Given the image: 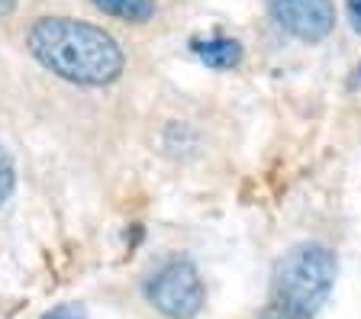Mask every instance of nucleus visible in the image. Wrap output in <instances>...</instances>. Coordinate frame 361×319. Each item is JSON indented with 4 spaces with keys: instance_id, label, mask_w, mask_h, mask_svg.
Here are the masks:
<instances>
[{
    "instance_id": "obj_5",
    "label": "nucleus",
    "mask_w": 361,
    "mask_h": 319,
    "mask_svg": "<svg viewBox=\"0 0 361 319\" xmlns=\"http://www.w3.org/2000/svg\"><path fill=\"white\" fill-rule=\"evenodd\" d=\"M194 52L203 65H210L216 71H233L242 61V46L235 39H203L194 46Z\"/></svg>"
},
{
    "instance_id": "obj_9",
    "label": "nucleus",
    "mask_w": 361,
    "mask_h": 319,
    "mask_svg": "<svg viewBox=\"0 0 361 319\" xmlns=\"http://www.w3.org/2000/svg\"><path fill=\"white\" fill-rule=\"evenodd\" d=\"M345 7H348V20H352L355 32H361V0H345Z\"/></svg>"
},
{
    "instance_id": "obj_1",
    "label": "nucleus",
    "mask_w": 361,
    "mask_h": 319,
    "mask_svg": "<svg viewBox=\"0 0 361 319\" xmlns=\"http://www.w3.org/2000/svg\"><path fill=\"white\" fill-rule=\"evenodd\" d=\"M32 58L52 75L84 87H104L123 75V49L100 26L71 16H42L26 36Z\"/></svg>"
},
{
    "instance_id": "obj_2",
    "label": "nucleus",
    "mask_w": 361,
    "mask_h": 319,
    "mask_svg": "<svg viewBox=\"0 0 361 319\" xmlns=\"http://www.w3.org/2000/svg\"><path fill=\"white\" fill-rule=\"evenodd\" d=\"M336 255L319 242H303L284 251V258L274 265L271 294L274 304L290 319H310L326 304L336 284Z\"/></svg>"
},
{
    "instance_id": "obj_7",
    "label": "nucleus",
    "mask_w": 361,
    "mask_h": 319,
    "mask_svg": "<svg viewBox=\"0 0 361 319\" xmlns=\"http://www.w3.org/2000/svg\"><path fill=\"white\" fill-rule=\"evenodd\" d=\"M13 187H16V168H13L10 152L4 149V142H0V204H7Z\"/></svg>"
},
{
    "instance_id": "obj_6",
    "label": "nucleus",
    "mask_w": 361,
    "mask_h": 319,
    "mask_svg": "<svg viewBox=\"0 0 361 319\" xmlns=\"http://www.w3.org/2000/svg\"><path fill=\"white\" fill-rule=\"evenodd\" d=\"M94 7L123 23H145L155 13V0H94Z\"/></svg>"
},
{
    "instance_id": "obj_11",
    "label": "nucleus",
    "mask_w": 361,
    "mask_h": 319,
    "mask_svg": "<svg viewBox=\"0 0 361 319\" xmlns=\"http://www.w3.org/2000/svg\"><path fill=\"white\" fill-rule=\"evenodd\" d=\"M358 71H361V68H358Z\"/></svg>"
},
{
    "instance_id": "obj_10",
    "label": "nucleus",
    "mask_w": 361,
    "mask_h": 319,
    "mask_svg": "<svg viewBox=\"0 0 361 319\" xmlns=\"http://www.w3.org/2000/svg\"><path fill=\"white\" fill-rule=\"evenodd\" d=\"M16 7V0H0V16H10Z\"/></svg>"
},
{
    "instance_id": "obj_4",
    "label": "nucleus",
    "mask_w": 361,
    "mask_h": 319,
    "mask_svg": "<svg viewBox=\"0 0 361 319\" xmlns=\"http://www.w3.org/2000/svg\"><path fill=\"white\" fill-rule=\"evenodd\" d=\"M271 13L281 23V30L303 42H323L336 26L332 0H274Z\"/></svg>"
},
{
    "instance_id": "obj_8",
    "label": "nucleus",
    "mask_w": 361,
    "mask_h": 319,
    "mask_svg": "<svg viewBox=\"0 0 361 319\" xmlns=\"http://www.w3.org/2000/svg\"><path fill=\"white\" fill-rule=\"evenodd\" d=\"M42 319H87L84 316V310L78 304H61V306H55V310H49Z\"/></svg>"
},
{
    "instance_id": "obj_3",
    "label": "nucleus",
    "mask_w": 361,
    "mask_h": 319,
    "mask_svg": "<svg viewBox=\"0 0 361 319\" xmlns=\"http://www.w3.org/2000/svg\"><path fill=\"white\" fill-rule=\"evenodd\" d=\"M149 304L168 319H194L203 310V281L190 261H171L145 287Z\"/></svg>"
}]
</instances>
